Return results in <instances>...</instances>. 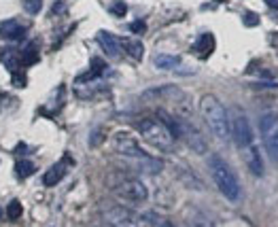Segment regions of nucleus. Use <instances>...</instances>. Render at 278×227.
Instances as JSON below:
<instances>
[{
  "label": "nucleus",
  "instance_id": "30",
  "mask_svg": "<svg viewBox=\"0 0 278 227\" xmlns=\"http://www.w3.org/2000/svg\"><path fill=\"white\" fill-rule=\"evenodd\" d=\"M15 153L17 155H26V153H30V149H28V144H17V149H15Z\"/></svg>",
  "mask_w": 278,
  "mask_h": 227
},
{
  "label": "nucleus",
  "instance_id": "9",
  "mask_svg": "<svg viewBox=\"0 0 278 227\" xmlns=\"http://www.w3.org/2000/svg\"><path fill=\"white\" fill-rule=\"evenodd\" d=\"M98 43H100V47L108 53V58H119V55H121V51H123L121 40H119L115 34L106 32V30L98 32Z\"/></svg>",
  "mask_w": 278,
  "mask_h": 227
},
{
  "label": "nucleus",
  "instance_id": "12",
  "mask_svg": "<svg viewBox=\"0 0 278 227\" xmlns=\"http://www.w3.org/2000/svg\"><path fill=\"white\" fill-rule=\"evenodd\" d=\"M185 223H187V227H214L212 219L200 208H189L185 214Z\"/></svg>",
  "mask_w": 278,
  "mask_h": 227
},
{
  "label": "nucleus",
  "instance_id": "3",
  "mask_svg": "<svg viewBox=\"0 0 278 227\" xmlns=\"http://www.w3.org/2000/svg\"><path fill=\"white\" fill-rule=\"evenodd\" d=\"M210 172H212V179H214L217 189L230 202H238L240 195H242V189H240L238 177H236V172H234V168L230 166V163L225 161L221 155H212L210 157Z\"/></svg>",
  "mask_w": 278,
  "mask_h": 227
},
{
  "label": "nucleus",
  "instance_id": "6",
  "mask_svg": "<svg viewBox=\"0 0 278 227\" xmlns=\"http://www.w3.org/2000/svg\"><path fill=\"white\" fill-rule=\"evenodd\" d=\"M232 117V138L240 149H246L249 144H253V128L249 117L242 110H234Z\"/></svg>",
  "mask_w": 278,
  "mask_h": 227
},
{
  "label": "nucleus",
  "instance_id": "33",
  "mask_svg": "<svg viewBox=\"0 0 278 227\" xmlns=\"http://www.w3.org/2000/svg\"><path fill=\"white\" fill-rule=\"evenodd\" d=\"M214 3H223V0H214Z\"/></svg>",
  "mask_w": 278,
  "mask_h": 227
},
{
  "label": "nucleus",
  "instance_id": "14",
  "mask_svg": "<svg viewBox=\"0 0 278 227\" xmlns=\"http://www.w3.org/2000/svg\"><path fill=\"white\" fill-rule=\"evenodd\" d=\"M265 151H267V157H270L272 163H278V126L272 130V132H267L265 136Z\"/></svg>",
  "mask_w": 278,
  "mask_h": 227
},
{
  "label": "nucleus",
  "instance_id": "13",
  "mask_svg": "<svg viewBox=\"0 0 278 227\" xmlns=\"http://www.w3.org/2000/svg\"><path fill=\"white\" fill-rule=\"evenodd\" d=\"M64 174H66V163H64V161H58L55 166H51V168L45 172L43 183L47 185V187H53V185H58L62 179H64Z\"/></svg>",
  "mask_w": 278,
  "mask_h": 227
},
{
  "label": "nucleus",
  "instance_id": "25",
  "mask_svg": "<svg viewBox=\"0 0 278 227\" xmlns=\"http://www.w3.org/2000/svg\"><path fill=\"white\" fill-rule=\"evenodd\" d=\"M40 7H43V0H24V9L30 15L40 13Z\"/></svg>",
  "mask_w": 278,
  "mask_h": 227
},
{
  "label": "nucleus",
  "instance_id": "17",
  "mask_svg": "<svg viewBox=\"0 0 278 227\" xmlns=\"http://www.w3.org/2000/svg\"><path fill=\"white\" fill-rule=\"evenodd\" d=\"M0 62L11 70V72H15L17 70V64H22V58L17 55V51L15 49H5L3 53H0Z\"/></svg>",
  "mask_w": 278,
  "mask_h": 227
},
{
  "label": "nucleus",
  "instance_id": "8",
  "mask_svg": "<svg viewBox=\"0 0 278 227\" xmlns=\"http://www.w3.org/2000/svg\"><path fill=\"white\" fill-rule=\"evenodd\" d=\"M242 151H244V163L249 166V170L255 174V177H263L265 168H263V161H261V153L255 147V142L249 144V147L242 149Z\"/></svg>",
  "mask_w": 278,
  "mask_h": 227
},
{
  "label": "nucleus",
  "instance_id": "24",
  "mask_svg": "<svg viewBox=\"0 0 278 227\" xmlns=\"http://www.w3.org/2000/svg\"><path fill=\"white\" fill-rule=\"evenodd\" d=\"M106 64H104V60H100V58H91V66H89V70L94 72L96 77H102L106 72Z\"/></svg>",
  "mask_w": 278,
  "mask_h": 227
},
{
  "label": "nucleus",
  "instance_id": "31",
  "mask_svg": "<svg viewBox=\"0 0 278 227\" xmlns=\"http://www.w3.org/2000/svg\"><path fill=\"white\" fill-rule=\"evenodd\" d=\"M64 9H66V7L62 5V3H60V5L55 3V5H53V9H51V11H53V13H58V11H64Z\"/></svg>",
  "mask_w": 278,
  "mask_h": 227
},
{
  "label": "nucleus",
  "instance_id": "34",
  "mask_svg": "<svg viewBox=\"0 0 278 227\" xmlns=\"http://www.w3.org/2000/svg\"><path fill=\"white\" fill-rule=\"evenodd\" d=\"M0 216H3V210H0Z\"/></svg>",
  "mask_w": 278,
  "mask_h": 227
},
{
  "label": "nucleus",
  "instance_id": "22",
  "mask_svg": "<svg viewBox=\"0 0 278 227\" xmlns=\"http://www.w3.org/2000/svg\"><path fill=\"white\" fill-rule=\"evenodd\" d=\"M22 214H24V206L19 204V200H13L11 204L7 206V216H9L11 221H17Z\"/></svg>",
  "mask_w": 278,
  "mask_h": 227
},
{
  "label": "nucleus",
  "instance_id": "28",
  "mask_svg": "<svg viewBox=\"0 0 278 227\" xmlns=\"http://www.w3.org/2000/svg\"><path fill=\"white\" fill-rule=\"evenodd\" d=\"M130 30H132L134 34H145L147 24L142 22V19H136V22H132V24H130Z\"/></svg>",
  "mask_w": 278,
  "mask_h": 227
},
{
  "label": "nucleus",
  "instance_id": "29",
  "mask_svg": "<svg viewBox=\"0 0 278 227\" xmlns=\"http://www.w3.org/2000/svg\"><path fill=\"white\" fill-rule=\"evenodd\" d=\"M11 75H13V85L15 87H26V75H24V72H19V70H15V72H11Z\"/></svg>",
  "mask_w": 278,
  "mask_h": 227
},
{
  "label": "nucleus",
  "instance_id": "16",
  "mask_svg": "<svg viewBox=\"0 0 278 227\" xmlns=\"http://www.w3.org/2000/svg\"><path fill=\"white\" fill-rule=\"evenodd\" d=\"M121 47L134 60H142V55H145V47H142V43H140V40H136V38H123L121 40Z\"/></svg>",
  "mask_w": 278,
  "mask_h": 227
},
{
  "label": "nucleus",
  "instance_id": "1",
  "mask_svg": "<svg viewBox=\"0 0 278 227\" xmlns=\"http://www.w3.org/2000/svg\"><path fill=\"white\" fill-rule=\"evenodd\" d=\"M200 112L206 121V126L219 140H230L232 138V117L228 108H225L217 96L206 94L200 100Z\"/></svg>",
  "mask_w": 278,
  "mask_h": 227
},
{
  "label": "nucleus",
  "instance_id": "26",
  "mask_svg": "<svg viewBox=\"0 0 278 227\" xmlns=\"http://www.w3.org/2000/svg\"><path fill=\"white\" fill-rule=\"evenodd\" d=\"M110 13L115 15V17H123L128 13V5L126 3H121V0H117V3H113L110 5Z\"/></svg>",
  "mask_w": 278,
  "mask_h": 227
},
{
  "label": "nucleus",
  "instance_id": "15",
  "mask_svg": "<svg viewBox=\"0 0 278 227\" xmlns=\"http://www.w3.org/2000/svg\"><path fill=\"white\" fill-rule=\"evenodd\" d=\"M153 64L159 70H177L181 66V58L179 55H166V53H157L153 58Z\"/></svg>",
  "mask_w": 278,
  "mask_h": 227
},
{
  "label": "nucleus",
  "instance_id": "5",
  "mask_svg": "<svg viewBox=\"0 0 278 227\" xmlns=\"http://www.w3.org/2000/svg\"><path fill=\"white\" fill-rule=\"evenodd\" d=\"M106 221L110 227H151L147 216L134 212L130 206H110L106 210Z\"/></svg>",
  "mask_w": 278,
  "mask_h": 227
},
{
  "label": "nucleus",
  "instance_id": "23",
  "mask_svg": "<svg viewBox=\"0 0 278 227\" xmlns=\"http://www.w3.org/2000/svg\"><path fill=\"white\" fill-rule=\"evenodd\" d=\"M104 138H106V134H104V130L102 128H96L94 132H91V136H89V147L91 149H96V147H100L102 142H104Z\"/></svg>",
  "mask_w": 278,
  "mask_h": 227
},
{
  "label": "nucleus",
  "instance_id": "19",
  "mask_svg": "<svg viewBox=\"0 0 278 227\" xmlns=\"http://www.w3.org/2000/svg\"><path fill=\"white\" fill-rule=\"evenodd\" d=\"M276 126H278V115H276V112H265V115H261V119H259V130H261L263 136H265L267 132H272Z\"/></svg>",
  "mask_w": 278,
  "mask_h": 227
},
{
  "label": "nucleus",
  "instance_id": "4",
  "mask_svg": "<svg viewBox=\"0 0 278 227\" xmlns=\"http://www.w3.org/2000/svg\"><path fill=\"white\" fill-rule=\"evenodd\" d=\"M134 128L138 130V134L145 138L149 144L157 147L161 151H172L174 147V134L168 130V126L159 119H151V117H142L134 123Z\"/></svg>",
  "mask_w": 278,
  "mask_h": 227
},
{
  "label": "nucleus",
  "instance_id": "27",
  "mask_svg": "<svg viewBox=\"0 0 278 227\" xmlns=\"http://www.w3.org/2000/svg\"><path fill=\"white\" fill-rule=\"evenodd\" d=\"M242 22H244V26L253 28V26L259 24V15H257L255 11H246V13H244V17H242Z\"/></svg>",
  "mask_w": 278,
  "mask_h": 227
},
{
  "label": "nucleus",
  "instance_id": "18",
  "mask_svg": "<svg viewBox=\"0 0 278 227\" xmlns=\"http://www.w3.org/2000/svg\"><path fill=\"white\" fill-rule=\"evenodd\" d=\"M34 172H36V166L30 159H19L15 163V174L19 179H28V177H32Z\"/></svg>",
  "mask_w": 278,
  "mask_h": 227
},
{
  "label": "nucleus",
  "instance_id": "32",
  "mask_svg": "<svg viewBox=\"0 0 278 227\" xmlns=\"http://www.w3.org/2000/svg\"><path fill=\"white\" fill-rule=\"evenodd\" d=\"M265 5L272 7V9H278V0H265Z\"/></svg>",
  "mask_w": 278,
  "mask_h": 227
},
{
  "label": "nucleus",
  "instance_id": "7",
  "mask_svg": "<svg viewBox=\"0 0 278 227\" xmlns=\"http://www.w3.org/2000/svg\"><path fill=\"white\" fill-rule=\"evenodd\" d=\"M113 144H115V151L119 153V155H123V157H149V153L142 151L140 144L134 140L130 134H126V132L115 134Z\"/></svg>",
  "mask_w": 278,
  "mask_h": 227
},
{
  "label": "nucleus",
  "instance_id": "10",
  "mask_svg": "<svg viewBox=\"0 0 278 227\" xmlns=\"http://www.w3.org/2000/svg\"><path fill=\"white\" fill-rule=\"evenodd\" d=\"M26 36V28L15 22V19H7V22H0V38L7 40H22Z\"/></svg>",
  "mask_w": 278,
  "mask_h": 227
},
{
  "label": "nucleus",
  "instance_id": "21",
  "mask_svg": "<svg viewBox=\"0 0 278 227\" xmlns=\"http://www.w3.org/2000/svg\"><path fill=\"white\" fill-rule=\"evenodd\" d=\"M145 216H147V221L151 223V227H179L174 221L166 219V216H159V214H155V212H147Z\"/></svg>",
  "mask_w": 278,
  "mask_h": 227
},
{
  "label": "nucleus",
  "instance_id": "20",
  "mask_svg": "<svg viewBox=\"0 0 278 227\" xmlns=\"http://www.w3.org/2000/svg\"><path fill=\"white\" fill-rule=\"evenodd\" d=\"M36 62H38V47H36V43H30L22 53V64L24 66H34Z\"/></svg>",
  "mask_w": 278,
  "mask_h": 227
},
{
  "label": "nucleus",
  "instance_id": "2",
  "mask_svg": "<svg viewBox=\"0 0 278 227\" xmlns=\"http://www.w3.org/2000/svg\"><path fill=\"white\" fill-rule=\"evenodd\" d=\"M108 187L126 206H140L149 200V189L138 177L126 172H115L108 179Z\"/></svg>",
  "mask_w": 278,
  "mask_h": 227
},
{
  "label": "nucleus",
  "instance_id": "11",
  "mask_svg": "<svg viewBox=\"0 0 278 227\" xmlns=\"http://www.w3.org/2000/svg\"><path fill=\"white\" fill-rule=\"evenodd\" d=\"M214 45H217V40H214V36L210 32H204L198 40H195V45H193V53L198 55L200 60H206L212 51H214Z\"/></svg>",
  "mask_w": 278,
  "mask_h": 227
}]
</instances>
